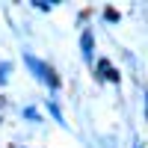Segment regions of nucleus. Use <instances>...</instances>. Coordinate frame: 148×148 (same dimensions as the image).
Instances as JSON below:
<instances>
[{
	"label": "nucleus",
	"mask_w": 148,
	"mask_h": 148,
	"mask_svg": "<svg viewBox=\"0 0 148 148\" xmlns=\"http://www.w3.org/2000/svg\"><path fill=\"white\" fill-rule=\"evenodd\" d=\"M104 18H107V21H119V12H116V9H107Z\"/></svg>",
	"instance_id": "obj_4"
},
{
	"label": "nucleus",
	"mask_w": 148,
	"mask_h": 148,
	"mask_svg": "<svg viewBox=\"0 0 148 148\" xmlns=\"http://www.w3.org/2000/svg\"><path fill=\"white\" fill-rule=\"evenodd\" d=\"M24 116H27V119H39V113H36L33 107H27V110H24Z\"/></svg>",
	"instance_id": "obj_6"
},
{
	"label": "nucleus",
	"mask_w": 148,
	"mask_h": 148,
	"mask_svg": "<svg viewBox=\"0 0 148 148\" xmlns=\"http://www.w3.org/2000/svg\"><path fill=\"white\" fill-rule=\"evenodd\" d=\"M6 71H9V62H3V65H0V86L6 83Z\"/></svg>",
	"instance_id": "obj_5"
},
{
	"label": "nucleus",
	"mask_w": 148,
	"mask_h": 148,
	"mask_svg": "<svg viewBox=\"0 0 148 148\" xmlns=\"http://www.w3.org/2000/svg\"><path fill=\"white\" fill-rule=\"evenodd\" d=\"M145 104H148V92H145ZM145 119H148V110H145Z\"/></svg>",
	"instance_id": "obj_7"
},
{
	"label": "nucleus",
	"mask_w": 148,
	"mask_h": 148,
	"mask_svg": "<svg viewBox=\"0 0 148 148\" xmlns=\"http://www.w3.org/2000/svg\"><path fill=\"white\" fill-rule=\"evenodd\" d=\"M24 62H27V65L33 68V74H36V77H39V80H45V83H51V89H56V86H59V80L53 77V71L47 68V65L42 62V59H36L33 53H24Z\"/></svg>",
	"instance_id": "obj_1"
},
{
	"label": "nucleus",
	"mask_w": 148,
	"mask_h": 148,
	"mask_svg": "<svg viewBox=\"0 0 148 148\" xmlns=\"http://www.w3.org/2000/svg\"><path fill=\"white\" fill-rule=\"evenodd\" d=\"M92 47H95L92 30H83V36H80V51H83V59H86V62H92Z\"/></svg>",
	"instance_id": "obj_2"
},
{
	"label": "nucleus",
	"mask_w": 148,
	"mask_h": 148,
	"mask_svg": "<svg viewBox=\"0 0 148 148\" xmlns=\"http://www.w3.org/2000/svg\"><path fill=\"white\" fill-rule=\"evenodd\" d=\"M98 71H101V74H104L107 80L119 83V71H116V68H110V62H107V59H101V62H98Z\"/></svg>",
	"instance_id": "obj_3"
}]
</instances>
